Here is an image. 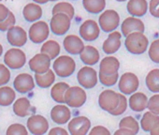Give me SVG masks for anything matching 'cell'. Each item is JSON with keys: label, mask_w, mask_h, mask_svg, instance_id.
I'll return each mask as SVG.
<instances>
[{"label": "cell", "mask_w": 159, "mask_h": 135, "mask_svg": "<svg viewBox=\"0 0 159 135\" xmlns=\"http://www.w3.org/2000/svg\"><path fill=\"white\" fill-rule=\"evenodd\" d=\"M115 135H119V134H126V135H134V133L127 129V128H120L119 129H117L115 132H114Z\"/></svg>", "instance_id": "7dc6e473"}, {"label": "cell", "mask_w": 159, "mask_h": 135, "mask_svg": "<svg viewBox=\"0 0 159 135\" xmlns=\"http://www.w3.org/2000/svg\"><path fill=\"white\" fill-rule=\"evenodd\" d=\"M9 12H10V10L4 4L0 3V22L4 21L7 18V16L9 15Z\"/></svg>", "instance_id": "bcb514c9"}, {"label": "cell", "mask_w": 159, "mask_h": 135, "mask_svg": "<svg viewBox=\"0 0 159 135\" xmlns=\"http://www.w3.org/2000/svg\"><path fill=\"white\" fill-rule=\"evenodd\" d=\"M83 6L89 13L98 14L105 10L106 0H83Z\"/></svg>", "instance_id": "f546056e"}, {"label": "cell", "mask_w": 159, "mask_h": 135, "mask_svg": "<svg viewBox=\"0 0 159 135\" xmlns=\"http://www.w3.org/2000/svg\"><path fill=\"white\" fill-rule=\"evenodd\" d=\"M48 134L50 135H67L68 134V131L66 130L64 128H61V127H55V128H52V129L49 130Z\"/></svg>", "instance_id": "f6af8a7d"}, {"label": "cell", "mask_w": 159, "mask_h": 135, "mask_svg": "<svg viewBox=\"0 0 159 135\" xmlns=\"http://www.w3.org/2000/svg\"><path fill=\"white\" fill-rule=\"evenodd\" d=\"M4 63L11 70H19L25 65L26 55L25 52L18 47H13L4 54Z\"/></svg>", "instance_id": "277c9868"}, {"label": "cell", "mask_w": 159, "mask_h": 135, "mask_svg": "<svg viewBox=\"0 0 159 135\" xmlns=\"http://www.w3.org/2000/svg\"><path fill=\"white\" fill-rule=\"evenodd\" d=\"M2 54H3V47H2L1 44H0V56L2 55Z\"/></svg>", "instance_id": "f907efd6"}, {"label": "cell", "mask_w": 159, "mask_h": 135, "mask_svg": "<svg viewBox=\"0 0 159 135\" xmlns=\"http://www.w3.org/2000/svg\"><path fill=\"white\" fill-rule=\"evenodd\" d=\"M0 1H2V0H0Z\"/></svg>", "instance_id": "db71d44e"}, {"label": "cell", "mask_w": 159, "mask_h": 135, "mask_svg": "<svg viewBox=\"0 0 159 135\" xmlns=\"http://www.w3.org/2000/svg\"><path fill=\"white\" fill-rule=\"evenodd\" d=\"M139 81L138 76L133 72L124 73L119 80V90L125 95H131L139 88Z\"/></svg>", "instance_id": "8fae6325"}, {"label": "cell", "mask_w": 159, "mask_h": 135, "mask_svg": "<svg viewBox=\"0 0 159 135\" xmlns=\"http://www.w3.org/2000/svg\"><path fill=\"white\" fill-rule=\"evenodd\" d=\"M16 24V18H15V15L13 14V12H9V15L7 16V18L2 21V22H0V31H7L9 28H11V26H15Z\"/></svg>", "instance_id": "ab89813d"}, {"label": "cell", "mask_w": 159, "mask_h": 135, "mask_svg": "<svg viewBox=\"0 0 159 135\" xmlns=\"http://www.w3.org/2000/svg\"><path fill=\"white\" fill-rule=\"evenodd\" d=\"M150 134L151 135H159V124L150 131Z\"/></svg>", "instance_id": "c3c4849f"}, {"label": "cell", "mask_w": 159, "mask_h": 135, "mask_svg": "<svg viewBox=\"0 0 159 135\" xmlns=\"http://www.w3.org/2000/svg\"><path fill=\"white\" fill-rule=\"evenodd\" d=\"M116 1H118V2H125V1H126V0H116Z\"/></svg>", "instance_id": "816d5d0a"}, {"label": "cell", "mask_w": 159, "mask_h": 135, "mask_svg": "<svg viewBox=\"0 0 159 135\" xmlns=\"http://www.w3.org/2000/svg\"><path fill=\"white\" fill-rule=\"evenodd\" d=\"M63 46L65 50L70 54H80L84 48L83 40L77 35H68L64 39Z\"/></svg>", "instance_id": "ffe728a7"}, {"label": "cell", "mask_w": 159, "mask_h": 135, "mask_svg": "<svg viewBox=\"0 0 159 135\" xmlns=\"http://www.w3.org/2000/svg\"><path fill=\"white\" fill-rule=\"evenodd\" d=\"M127 12L134 17H142L148 11L147 0H129L126 5Z\"/></svg>", "instance_id": "603a6c76"}, {"label": "cell", "mask_w": 159, "mask_h": 135, "mask_svg": "<svg viewBox=\"0 0 159 135\" xmlns=\"http://www.w3.org/2000/svg\"><path fill=\"white\" fill-rule=\"evenodd\" d=\"M15 90L21 94H25L32 91L35 87V80L29 73H20L13 82Z\"/></svg>", "instance_id": "2e32d148"}, {"label": "cell", "mask_w": 159, "mask_h": 135, "mask_svg": "<svg viewBox=\"0 0 159 135\" xmlns=\"http://www.w3.org/2000/svg\"><path fill=\"white\" fill-rule=\"evenodd\" d=\"M144 30H145L144 24L139 17H134V16L127 17L124 20V22L121 25V31L125 37L136 31L143 33Z\"/></svg>", "instance_id": "ac0fdd59"}, {"label": "cell", "mask_w": 159, "mask_h": 135, "mask_svg": "<svg viewBox=\"0 0 159 135\" xmlns=\"http://www.w3.org/2000/svg\"><path fill=\"white\" fill-rule=\"evenodd\" d=\"M119 128H127V129L131 130L135 135L139 130V124L137 121V119L134 118L133 116H125L121 119V121L119 123Z\"/></svg>", "instance_id": "e575fe53"}, {"label": "cell", "mask_w": 159, "mask_h": 135, "mask_svg": "<svg viewBox=\"0 0 159 135\" xmlns=\"http://www.w3.org/2000/svg\"><path fill=\"white\" fill-rule=\"evenodd\" d=\"M80 36L86 41L96 40L100 35V27L98 24L94 20H86L84 21L79 29Z\"/></svg>", "instance_id": "4fadbf2b"}, {"label": "cell", "mask_w": 159, "mask_h": 135, "mask_svg": "<svg viewBox=\"0 0 159 135\" xmlns=\"http://www.w3.org/2000/svg\"><path fill=\"white\" fill-rule=\"evenodd\" d=\"M118 104H119V93L111 89H107L100 93L98 97V105L102 110L111 113L116 109Z\"/></svg>", "instance_id": "30bf717a"}, {"label": "cell", "mask_w": 159, "mask_h": 135, "mask_svg": "<svg viewBox=\"0 0 159 135\" xmlns=\"http://www.w3.org/2000/svg\"><path fill=\"white\" fill-rule=\"evenodd\" d=\"M120 25V15L114 10L104 11L98 18V26L102 31L106 33H111L119 26Z\"/></svg>", "instance_id": "5b68a950"}, {"label": "cell", "mask_w": 159, "mask_h": 135, "mask_svg": "<svg viewBox=\"0 0 159 135\" xmlns=\"http://www.w3.org/2000/svg\"><path fill=\"white\" fill-rule=\"evenodd\" d=\"M60 51H61L60 44L56 40H53L45 41L40 48V53L46 54L47 55L50 56L51 59L56 58L59 55Z\"/></svg>", "instance_id": "4dcf8cb0"}, {"label": "cell", "mask_w": 159, "mask_h": 135, "mask_svg": "<svg viewBox=\"0 0 159 135\" xmlns=\"http://www.w3.org/2000/svg\"><path fill=\"white\" fill-rule=\"evenodd\" d=\"M6 134L7 135H27L28 129L20 123H14V124H11L8 128Z\"/></svg>", "instance_id": "d590c367"}, {"label": "cell", "mask_w": 159, "mask_h": 135, "mask_svg": "<svg viewBox=\"0 0 159 135\" xmlns=\"http://www.w3.org/2000/svg\"><path fill=\"white\" fill-rule=\"evenodd\" d=\"M149 12L152 16L159 18V0H150Z\"/></svg>", "instance_id": "7bdbcfd3"}, {"label": "cell", "mask_w": 159, "mask_h": 135, "mask_svg": "<svg viewBox=\"0 0 159 135\" xmlns=\"http://www.w3.org/2000/svg\"><path fill=\"white\" fill-rule=\"evenodd\" d=\"M35 81L36 84L40 88H48L51 86H52L55 82V74L54 72L51 69H49L44 73H36L35 74Z\"/></svg>", "instance_id": "4316f807"}, {"label": "cell", "mask_w": 159, "mask_h": 135, "mask_svg": "<svg viewBox=\"0 0 159 135\" xmlns=\"http://www.w3.org/2000/svg\"><path fill=\"white\" fill-rule=\"evenodd\" d=\"M148 54H149L150 59L152 62L159 64V39L152 42V44L149 47Z\"/></svg>", "instance_id": "f35d334b"}, {"label": "cell", "mask_w": 159, "mask_h": 135, "mask_svg": "<svg viewBox=\"0 0 159 135\" xmlns=\"http://www.w3.org/2000/svg\"><path fill=\"white\" fill-rule=\"evenodd\" d=\"M148 89L152 93H159V69L151 71L145 79Z\"/></svg>", "instance_id": "d6a6232c"}, {"label": "cell", "mask_w": 159, "mask_h": 135, "mask_svg": "<svg viewBox=\"0 0 159 135\" xmlns=\"http://www.w3.org/2000/svg\"><path fill=\"white\" fill-rule=\"evenodd\" d=\"M120 69V62L115 56H106L100 61L99 65V72L106 74V75H111L114 73H117Z\"/></svg>", "instance_id": "44dd1931"}, {"label": "cell", "mask_w": 159, "mask_h": 135, "mask_svg": "<svg viewBox=\"0 0 159 135\" xmlns=\"http://www.w3.org/2000/svg\"><path fill=\"white\" fill-rule=\"evenodd\" d=\"M26 127L30 133L34 135H42L47 133L49 129V122L43 115L33 114L27 119Z\"/></svg>", "instance_id": "7c38bea8"}, {"label": "cell", "mask_w": 159, "mask_h": 135, "mask_svg": "<svg viewBox=\"0 0 159 135\" xmlns=\"http://www.w3.org/2000/svg\"><path fill=\"white\" fill-rule=\"evenodd\" d=\"M51 118L58 125L66 124L71 118V111L64 103L57 104L51 110Z\"/></svg>", "instance_id": "e0dca14e"}, {"label": "cell", "mask_w": 159, "mask_h": 135, "mask_svg": "<svg viewBox=\"0 0 159 135\" xmlns=\"http://www.w3.org/2000/svg\"><path fill=\"white\" fill-rule=\"evenodd\" d=\"M50 35V26L44 21H36L32 24L28 31L29 40L36 44L45 41Z\"/></svg>", "instance_id": "52a82bcc"}, {"label": "cell", "mask_w": 159, "mask_h": 135, "mask_svg": "<svg viewBox=\"0 0 159 135\" xmlns=\"http://www.w3.org/2000/svg\"><path fill=\"white\" fill-rule=\"evenodd\" d=\"M78 83L85 89H91L95 87L98 82V72L90 66H84L80 69L77 74Z\"/></svg>", "instance_id": "8992f818"}, {"label": "cell", "mask_w": 159, "mask_h": 135, "mask_svg": "<svg viewBox=\"0 0 159 135\" xmlns=\"http://www.w3.org/2000/svg\"><path fill=\"white\" fill-rule=\"evenodd\" d=\"M127 99L125 98V96L123 93H119V104L116 107L115 110H113L112 112H111L110 114L112 115H120L122 114H124L126 109H127Z\"/></svg>", "instance_id": "74e56055"}, {"label": "cell", "mask_w": 159, "mask_h": 135, "mask_svg": "<svg viewBox=\"0 0 159 135\" xmlns=\"http://www.w3.org/2000/svg\"><path fill=\"white\" fill-rule=\"evenodd\" d=\"M90 135H110L111 131L103 126H96L88 132Z\"/></svg>", "instance_id": "ee69618b"}, {"label": "cell", "mask_w": 159, "mask_h": 135, "mask_svg": "<svg viewBox=\"0 0 159 135\" xmlns=\"http://www.w3.org/2000/svg\"><path fill=\"white\" fill-rule=\"evenodd\" d=\"M129 107L134 112H142L147 108L148 98L142 92H134L128 100Z\"/></svg>", "instance_id": "d4e9b609"}, {"label": "cell", "mask_w": 159, "mask_h": 135, "mask_svg": "<svg viewBox=\"0 0 159 135\" xmlns=\"http://www.w3.org/2000/svg\"><path fill=\"white\" fill-rule=\"evenodd\" d=\"M52 68L54 73L57 76L61 78H66L74 73L76 70V63L72 57L64 54L55 58Z\"/></svg>", "instance_id": "7a4b0ae2"}, {"label": "cell", "mask_w": 159, "mask_h": 135, "mask_svg": "<svg viewBox=\"0 0 159 135\" xmlns=\"http://www.w3.org/2000/svg\"><path fill=\"white\" fill-rule=\"evenodd\" d=\"M125 45L126 50L133 54H144L149 45V40L142 32H132L125 37Z\"/></svg>", "instance_id": "6da1fadb"}, {"label": "cell", "mask_w": 159, "mask_h": 135, "mask_svg": "<svg viewBox=\"0 0 159 135\" xmlns=\"http://www.w3.org/2000/svg\"><path fill=\"white\" fill-rule=\"evenodd\" d=\"M12 109H13L14 114L17 116L25 117L31 114L32 106H31L30 100L27 98L23 97V98H19L17 100L14 101Z\"/></svg>", "instance_id": "484cf974"}, {"label": "cell", "mask_w": 159, "mask_h": 135, "mask_svg": "<svg viewBox=\"0 0 159 135\" xmlns=\"http://www.w3.org/2000/svg\"><path fill=\"white\" fill-rule=\"evenodd\" d=\"M122 33L119 31H112L110 33L109 37L105 40L102 45L103 52L107 54H115L122 45Z\"/></svg>", "instance_id": "d6986e66"}, {"label": "cell", "mask_w": 159, "mask_h": 135, "mask_svg": "<svg viewBox=\"0 0 159 135\" xmlns=\"http://www.w3.org/2000/svg\"><path fill=\"white\" fill-rule=\"evenodd\" d=\"M68 133L71 135H85L91 128V121L88 117L81 115L69 120L67 125Z\"/></svg>", "instance_id": "9c48e42d"}, {"label": "cell", "mask_w": 159, "mask_h": 135, "mask_svg": "<svg viewBox=\"0 0 159 135\" xmlns=\"http://www.w3.org/2000/svg\"><path fill=\"white\" fill-rule=\"evenodd\" d=\"M98 76L99 78V82L105 86H114L117 83L118 78H119L118 72L114 73V74H111V75H106V74H103V73L99 72V74Z\"/></svg>", "instance_id": "8d00e7d4"}, {"label": "cell", "mask_w": 159, "mask_h": 135, "mask_svg": "<svg viewBox=\"0 0 159 135\" xmlns=\"http://www.w3.org/2000/svg\"><path fill=\"white\" fill-rule=\"evenodd\" d=\"M65 13L66 14L70 19H72L75 15V9L74 7L68 3V2H58L57 4L54 5V7L52 8V13L55 14V13Z\"/></svg>", "instance_id": "836d02e7"}, {"label": "cell", "mask_w": 159, "mask_h": 135, "mask_svg": "<svg viewBox=\"0 0 159 135\" xmlns=\"http://www.w3.org/2000/svg\"><path fill=\"white\" fill-rule=\"evenodd\" d=\"M87 100L85 90L80 86H69L65 93V103L72 108L82 107Z\"/></svg>", "instance_id": "3957f363"}, {"label": "cell", "mask_w": 159, "mask_h": 135, "mask_svg": "<svg viewBox=\"0 0 159 135\" xmlns=\"http://www.w3.org/2000/svg\"><path fill=\"white\" fill-rule=\"evenodd\" d=\"M80 58L87 66H93L99 61L100 54L96 47L92 45H84V48L80 53Z\"/></svg>", "instance_id": "7402d4cb"}, {"label": "cell", "mask_w": 159, "mask_h": 135, "mask_svg": "<svg viewBox=\"0 0 159 135\" xmlns=\"http://www.w3.org/2000/svg\"><path fill=\"white\" fill-rule=\"evenodd\" d=\"M33 1L35 2V3H37V4H45V3H47L48 2V0H33Z\"/></svg>", "instance_id": "681fc988"}, {"label": "cell", "mask_w": 159, "mask_h": 135, "mask_svg": "<svg viewBox=\"0 0 159 135\" xmlns=\"http://www.w3.org/2000/svg\"><path fill=\"white\" fill-rule=\"evenodd\" d=\"M51 58L46 54L40 53L34 55L28 62L29 68L35 73H44L51 67Z\"/></svg>", "instance_id": "9a60e30c"}, {"label": "cell", "mask_w": 159, "mask_h": 135, "mask_svg": "<svg viewBox=\"0 0 159 135\" xmlns=\"http://www.w3.org/2000/svg\"><path fill=\"white\" fill-rule=\"evenodd\" d=\"M147 108L152 113L159 115V94H155L149 99Z\"/></svg>", "instance_id": "b9f144b4"}, {"label": "cell", "mask_w": 159, "mask_h": 135, "mask_svg": "<svg viewBox=\"0 0 159 135\" xmlns=\"http://www.w3.org/2000/svg\"><path fill=\"white\" fill-rule=\"evenodd\" d=\"M16 99L15 91L10 86H0V106L11 105Z\"/></svg>", "instance_id": "1f68e13d"}, {"label": "cell", "mask_w": 159, "mask_h": 135, "mask_svg": "<svg viewBox=\"0 0 159 135\" xmlns=\"http://www.w3.org/2000/svg\"><path fill=\"white\" fill-rule=\"evenodd\" d=\"M43 14L42 8L37 3H28L23 9V16L25 21L34 23L39 21Z\"/></svg>", "instance_id": "cb8c5ba5"}, {"label": "cell", "mask_w": 159, "mask_h": 135, "mask_svg": "<svg viewBox=\"0 0 159 135\" xmlns=\"http://www.w3.org/2000/svg\"><path fill=\"white\" fill-rule=\"evenodd\" d=\"M69 85L65 82H59L57 84H54V86L51 89L52 99L58 103H65V93Z\"/></svg>", "instance_id": "f1b7e54d"}, {"label": "cell", "mask_w": 159, "mask_h": 135, "mask_svg": "<svg viewBox=\"0 0 159 135\" xmlns=\"http://www.w3.org/2000/svg\"><path fill=\"white\" fill-rule=\"evenodd\" d=\"M28 35L26 31L19 26H13L7 30V40L11 46L23 47L26 43Z\"/></svg>", "instance_id": "5bb4252c"}, {"label": "cell", "mask_w": 159, "mask_h": 135, "mask_svg": "<svg viewBox=\"0 0 159 135\" xmlns=\"http://www.w3.org/2000/svg\"><path fill=\"white\" fill-rule=\"evenodd\" d=\"M11 80V72L6 66L0 63V86H5Z\"/></svg>", "instance_id": "60d3db41"}, {"label": "cell", "mask_w": 159, "mask_h": 135, "mask_svg": "<svg viewBox=\"0 0 159 135\" xmlns=\"http://www.w3.org/2000/svg\"><path fill=\"white\" fill-rule=\"evenodd\" d=\"M71 19L65 13H55L50 21V29L56 36L65 35L70 28Z\"/></svg>", "instance_id": "ba28073f"}, {"label": "cell", "mask_w": 159, "mask_h": 135, "mask_svg": "<svg viewBox=\"0 0 159 135\" xmlns=\"http://www.w3.org/2000/svg\"><path fill=\"white\" fill-rule=\"evenodd\" d=\"M158 124H159V115L152 113L151 111L144 113L142 118L140 119V127L146 132H150Z\"/></svg>", "instance_id": "83f0119b"}, {"label": "cell", "mask_w": 159, "mask_h": 135, "mask_svg": "<svg viewBox=\"0 0 159 135\" xmlns=\"http://www.w3.org/2000/svg\"><path fill=\"white\" fill-rule=\"evenodd\" d=\"M48 1H52V2H54V1H58V0H48Z\"/></svg>", "instance_id": "f5cc1de1"}]
</instances>
